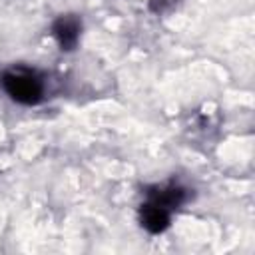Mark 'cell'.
I'll list each match as a JSON object with an SVG mask.
<instances>
[{"instance_id":"obj_1","label":"cell","mask_w":255,"mask_h":255,"mask_svg":"<svg viewBox=\"0 0 255 255\" xmlns=\"http://www.w3.org/2000/svg\"><path fill=\"white\" fill-rule=\"evenodd\" d=\"M2 90L8 94V98L22 106H36L44 100V80L36 70H30L26 66H12L0 74Z\"/></svg>"},{"instance_id":"obj_4","label":"cell","mask_w":255,"mask_h":255,"mask_svg":"<svg viewBox=\"0 0 255 255\" xmlns=\"http://www.w3.org/2000/svg\"><path fill=\"white\" fill-rule=\"evenodd\" d=\"M139 221H141V227L149 233H161L169 227V221H171V211L153 203V201H143L141 207H139Z\"/></svg>"},{"instance_id":"obj_2","label":"cell","mask_w":255,"mask_h":255,"mask_svg":"<svg viewBox=\"0 0 255 255\" xmlns=\"http://www.w3.org/2000/svg\"><path fill=\"white\" fill-rule=\"evenodd\" d=\"M80 34H82V20L76 14H62L52 24V36L62 52H72L80 42Z\"/></svg>"},{"instance_id":"obj_3","label":"cell","mask_w":255,"mask_h":255,"mask_svg":"<svg viewBox=\"0 0 255 255\" xmlns=\"http://www.w3.org/2000/svg\"><path fill=\"white\" fill-rule=\"evenodd\" d=\"M147 201H153V203H157V205H161L173 213L179 205H183L187 201V189L177 181L155 185V187L147 189Z\"/></svg>"}]
</instances>
